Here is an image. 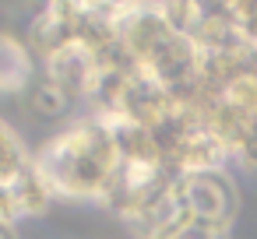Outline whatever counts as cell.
Segmentation results:
<instances>
[{
	"label": "cell",
	"instance_id": "7a4b0ae2",
	"mask_svg": "<svg viewBox=\"0 0 257 239\" xmlns=\"http://www.w3.org/2000/svg\"><path fill=\"white\" fill-rule=\"evenodd\" d=\"M176 197H180V207L187 218L222 225V228L232 225L236 204H239V193H236L232 179L225 176V169H201V172L176 176Z\"/></svg>",
	"mask_w": 257,
	"mask_h": 239
},
{
	"label": "cell",
	"instance_id": "8992f818",
	"mask_svg": "<svg viewBox=\"0 0 257 239\" xmlns=\"http://www.w3.org/2000/svg\"><path fill=\"white\" fill-rule=\"evenodd\" d=\"M162 239H229V228L222 225H208V221H197V218H183L173 232H166Z\"/></svg>",
	"mask_w": 257,
	"mask_h": 239
},
{
	"label": "cell",
	"instance_id": "52a82bcc",
	"mask_svg": "<svg viewBox=\"0 0 257 239\" xmlns=\"http://www.w3.org/2000/svg\"><path fill=\"white\" fill-rule=\"evenodd\" d=\"M0 239H15V225H8V221H0Z\"/></svg>",
	"mask_w": 257,
	"mask_h": 239
},
{
	"label": "cell",
	"instance_id": "6da1fadb",
	"mask_svg": "<svg viewBox=\"0 0 257 239\" xmlns=\"http://www.w3.org/2000/svg\"><path fill=\"white\" fill-rule=\"evenodd\" d=\"M32 162L57 197L92 200V204H106L123 165L113 127L92 113L64 127L53 141H46L32 155Z\"/></svg>",
	"mask_w": 257,
	"mask_h": 239
},
{
	"label": "cell",
	"instance_id": "ba28073f",
	"mask_svg": "<svg viewBox=\"0 0 257 239\" xmlns=\"http://www.w3.org/2000/svg\"><path fill=\"white\" fill-rule=\"evenodd\" d=\"M246 39H250V43H257V18L250 22V29H246Z\"/></svg>",
	"mask_w": 257,
	"mask_h": 239
},
{
	"label": "cell",
	"instance_id": "3957f363",
	"mask_svg": "<svg viewBox=\"0 0 257 239\" xmlns=\"http://www.w3.org/2000/svg\"><path fill=\"white\" fill-rule=\"evenodd\" d=\"M36 67L39 64H36L25 39L0 32V95L29 92L32 81H36Z\"/></svg>",
	"mask_w": 257,
	"mask_h": 239
},
{
	"label": "cell",
	"instance_id": "5b68a950",
	"mask_svg": "<svg viewBox=\"0 0 257 239\" xmlns=\"http://www.w3.org/2000/svg\"><path fill=\"white\" fill-rule=\"evenodd\" d=\"M74 106V99L60 88V85H53L50 78H36L32 81V88H29V109L36 113V116H43V120H60L67 109Z\"/></svg>",
	"mask_w": 257,
	"mask_h": 239
},
{
	"label": "cell",
	"instance_id": "277c9868",
	"mask_svg": "<svg viewBox=\"0 0 257 239\" xmlns=\"http://www.w3.org/2000/svg\"><path fill=\"white\" fill-rule=\"evenodd\" d=\"M29 169H32L29 148L22 144V137H18L15 127H8L4 120H0V186H11V183L22 179Z\"/></svg>",
	"mask_w": 257,
	"mask_h": 239
}]
</instances>
